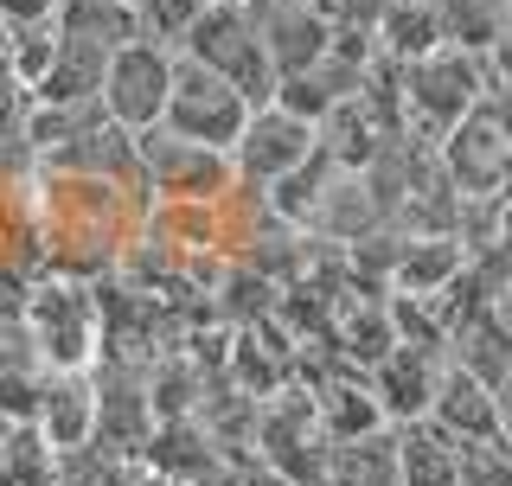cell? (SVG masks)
Wrapping results in <instances>:
<instances>
[{
    "mask_svg": "<svg viewBox=\"0 0 512 486\" xmlns=\"http://www.w3.org/2000/svg\"><path fill=\"white\" fill-rule=\"evenodd\" d=\"M32 199H39L45 275H71V282H103L154 212L148 192L90 180V173H58V167L32 173Z\"/></svg>",
    "mask_w": 512,
    "mask_h": 486,
    "instance_id": "6da1fadb",
    "label": "cell"
},
{
    "mask_svg": "<svg viewBox=\"0 0 512 486\" xmlns=\"http://www.w3.org/2000/svg\"><path fill=\"white\" fill-rule=\"evenodd\" d=\"M397 90H404V122H410V135L442 141L461 116H474V109L493 96V77H487V58H480V52L436 45L429 58L397 64Z\"/></svg>",
    "mask_w": 512,
    "mask_h": 486,
    "instance_id": "7a4b0ae2",
    "label": "cell"
},
{
    "mask_svg": "<svg viewBox=\"0 0 512 486\" xmlns=\"http://www.w3.org/2000/svg\"><path fill=\"white\" fill-rule=\"evenodd\" d=\"M20 320H26L32 346H39L45 371H90L103 359V301H96V282L39 275Z\"/></svg>",
    "mask_w": 512,
    "mask_h": 486,
    "instance_id": "3957f363",
    "label": "cell"
},
{
    "mask_svg": "<svg viewBox=\"0 0 512 486\" xmlns=\"http://www.w3.org/2000/svg\"><path fill=\"white\" fill-rule=\"evenodd\" d=\"M250 448L263 455L276 474H288L295 486H320L327 474V455H333V435L320 423V403L301 378H288L282 391H269L256 403V435Z\"/></svg>",
    "mask_w": 512,
    "mask_h": 486,
    "instance_id": "277c9868",
    "label": "cell"
},
{
    "mask_svg": "<svg viewBox=\"0 0 512 486\" xmlns=\"http://www.w3.org/2000/svg\"><path fill=\"white\" fill-rule=\"evenodd\" d=\"M180 58L218 71L224 84H237L256 109L276 103V90H282V71L269 64V45H263V32H256L250 7H205L199 26H192V39L180 45Z\"/></svg>",
    "mask_w": 512,
    "mask_h": 486,
    "instance_id": "5b68a950",
    "label": "cell"
},
{
    "mask_svg": "<svg viewBox=\"0 0 512 486\" xmlns=\"http://www.w3.org/2000/svg\"><path fill=\"white\" fill-rule=\"evenodd\" d=\"M135 154H141V173H148L154 205H160V199H224V192L237 186L231 154L205 148V141L173 135L167 122L141 128V135H135Z\"/></svg>",
    "mask_w": 512,
    "mask_h": 486,
    "instance_id": "8992f818",
    "label": "cell"
},
{
    "mask_svg": "<svg viewBox=\"0 0 512 486\" xmlns=\"http://www.w3.org/2000/svg\"><path fill=\"white\" fill-rule=\"evenodd\" d=\"M250 109L256 103L237 84H224L218 71H205V64H192V58L173 64V96H167V128L173 135L231 154L237 135H244V122H250Z\"/></svg>",
    "mask_w": 512,
    "mask_h": 486,
    "instance_id": "52a82bcc",
    "label": "cell"
},
{
    "mask_svg": "<svg viewBox=\"0 0 512 486\" xmlns=\"http://www.w3.org/2000/svg\"><path fill=\"white\" fill-rule=\"evenodd\" d=\"M173 64H180V52H167V45H154V39L116 45V52H109V71H103V109H109V122H122L128 135L167 122Z\"/></svg>",
    "mask_w": 512,
    "mask_h": 486,
    "instance_id": "ba28073f",
    "label": "cell"
},
{
    "mask_svg": "<svg viewBox=\"0 0 512 486\" xmlns=\"http://www.w3.org/2000/svg\"><path fill=\"white\" fill-rule=\"evenodd\" d=\"M436 160L448 173V186L461 192V199H506L512 186V141L500 116H493V103H480L474 116H461L448 135L436 141Z\"/></svg>",
    "mask_w": 512,
    "mask_h": 486,
    "instance_id": "9c48e42d",
    "label": "cell"
},
{
    "mask_svg": "<svg viewBox=\"0 0 512 486\" xmlns=\"http://www.w3.org/2000/svg\"><path fill=\"white\" fill-rule=\"evenodd\" d=\"M314 154H320V128L288 116L282 103H263V109H250L244 135H237V148H231V167H237L244 186L269 192V186H282L295 167H308Z\"/></svg>",
    "mask_w": 512,
    "mask_h": 486,
    "instance_id": "30bf717a",
    "label": "cell"
},
{
    "mask_svg": "<svg viewBox=\"0 0 512 486\" xmlns=\"http://www.w3.org/2000/svg\"><path fill=\"white\" fill-rule=\"evenodd\" d=\"M250 20L263 32L269 64H276L282 77L314 71V64L327 58V45H333V20L314 13V7H301V0H250Z\"/></svg>",
    "mask_w": 512,
    "mask_h": 486,
    "instance_id": "8fae6325",
    "label": "cell"
},
{
    "mask_svg": "<svg viewBox=\"0 0 512 486\" xmlns=\"http://www.w3.org/2000/svg\"><path fill=\"white\" fill-rule=\"evenodd\" d=\"M448 352H429V346H391L384 359L365 371L372 378V397L384 410V423H416V416H429V397H436V378H442Z\"/></svg>",
    "mask_w": 512,
    "mask_h": 486,
    "instance_id": "7c38bea8",
    "label": "cell"
},
{
    "mask_svg": "<svg viewBox=\"0 0 512 486\" xmlns=\"http://www.w3.org/2000/svg\"><path fill=\"white\" fill-rule=\"evenodd\" d=\"M429 423H436L448 442H506V435H500V397H493V384H480L474 371H461L455 359H448L442 378H436Z\"/></svg>",
    "mask_w": 512,
    "mask_h": 486,
    "instance_id": "4fadbf2b",
    "label": "cell"
},
{
    "mask_svg": "<svg viewBox=\"0 0 512 486\" xmlns=\"http://www.w3.org/2000/svg\"><path fill=\"white\" fill-rule=\"evenodd\" d=\"M32 429H39L58 455H84L96 442V365L90 371H52Z\"/></svg>",
    "mask_w": 512,
    "mask_h": 486,
    "instance_id": "5bb4252c",
    "label": "cell"
},
{
    "mask_svg": "<svg viewBox=\"0 0 512 486\" xmlns=\"http://www.w3.org/2000/svg\"><path fill=\"white\" fill-rule=\"evenodd\" d=\"M468 263L474 256H468L461 237H404V250H397V263H391V295L429 301V295H442Z\"/></svg>",
    "mask_w": 512,
    "mask_h": 486,
    "instance_id": "9a60e30c",
    "label": "cell"
},
{
    "mask_svg": "<svg viewBox=\"0 0 512 486\" xmlns=\"http://www.w3.org/2000/svg\"><path fill=\"white\" fill-rule=\"evenodd\" d=\"M103 71H109L103 45L58 32V58H52V71L32 84V96H39V103H96V96H103Z\"/></svg>",
    "mask_w": 512,
    "mask_h": 486,
    "instance_id": "2e32d148",
    "label": "cell"
},
{
    "mask_svg": "<svg viewBox=\"0 0 512 486\" xmlns=\"http://www.w3.org/2000/svg\"><path fill=\"white\" fill-rule=\"evenodd\" d=\"M397 474L404 486H461V442L416 416V423H397Z\"/></svg>",
    "mask_w": 512,
    "mask_h": 486,
    "instance_id": "e0dca14e",
    "label": "cell"
},
{
    "mask_svg": "<svg viewBox=\"0 0 512 486\" xmlns=\"http://www.w3.org/2000/svg\"><path fill=\"white\" fill-rule=\"evenodd\" d=\"M320 486H404V474H397V429L359 435V442H333Z\"/></svg>",
    "mask_w": 512,
    "mask_h": 486,
    "instance_id": "ac0fdd59",
    "label": "cell"
},
{
    "mask_svg": "<svg viewBox=\"0 0 512 486\" xmlns=\"http://www.w3.org/2000/svg\"><path fill=\"white\" fill-rule=\"evenodd\" d=\"M448 359H455L461 371H474L480 384H493V391H500V384L512 378V333L493 314H474L468 327L448 333Z\"/></svg>",
    "mask_w": 512,
    "mask_h": 486,
    "instance_id": "d6986e66",
    "label": "cell"
},
{
    "mask_svg": "<svg viewBox=\"0 0 512 486\" xmlns=\"http://www.w3.org/2000/svg\"><path fill=\"white\" fill-rule=\"evenodd\" d=\"M442 45V20H436V0H391L378 13V52L410 64V58H429Z\"/></svg>",
    "mask_w": 512,
    "mask_h": 486,
    "instance_id": "ffe728a7",
    "label": "cell"
},
{
    "mask_svg": "<svg viewBox=\"0 0 512 486\" xmlns=\"http://www.w3.org/2000/svg\"><path fill=\"white\" fill-rule=\"evenodd\" d=\"M58 32H71V39H90V45H103V52H116V45L141 39L135 0H64Z\"/></svg>",
    "mask_w": 512,
    "mask_h": 486,
    "instance_id": "44dd1931",
    "label": "cell"
},
{
    "mask_svg": "<svg viewBox=\"0 0 512 486\" xmlns=\"http://www.w3.org/2000/svg\"><path fill=\"white\" fill-rule=\"evenodd\" d=\"M442 20V45H461V52H487L493 32L506 26V13H493L487 0H436Z\"/></svg>",
    "mask_w": 512,
    "mask_h": 486,
    "instance_id": "7402d4cb",
    "label": "cell"
},
{
    "mask_svg": "<svg viewBox=\"0 0 512 486\" xmlns=\"http://www.w3.org/2000/svg\"><path fill=\"white\" fill-rule=\"evenodd\" d=\"M199 13H205V0H135V26H141V39L167 45V52H180V45L192 39Z\"/></svg>",
    "mask_w": 512,
    "mask_h": 486,
    "instance_id": "603a6c76",
    "label": "cell"
},
{
    "mask_svg": "<svg viewBox=\"0 0 512 486\" xmlns=\"http://www.w3.org/2000/svg\"><path fill=\"white\" fill-rule=\"evenodd\" d=\"M461 486H512L506 442H461Z\"/></svg>",
    "mask_w": 512,
    "mask_h": 486,
    "instance_id": "cb8c5ba5",
    "label": "cell"
},
{
    "mask_svg": "<svg viewBox=\"0 0 512 486\" xmlns=\"http://www.w3.org/2000/svg\"><path fill=\"white\" fill-rule=\"evenodd\" d=\"M7 58H13V71H20L26 84H39V77L52 71V58H58V26H26V32H13Z\"/></svg>",
    "mask_w": 512,
    "mask_h": 486,
    "instance_id": "d4e9b609",
    "label": "cell"
},
{
    "mask_svg": "<svg viewBox=\"0 0 512 486\" xmlns=\"http://www.w3.org/2000/svg\"><path fill=\"white\" fill-rule=\"evenodd\" d=\"M58 486H128V467H116V461H103V455H64V467H58Z\"/></svg>",
    "mask_w": 512,
    "mask_h": 486,
    "instance_id": "484cf974",
    "label": "cell"
},
{
    "mask_svg": "<svg viewBox=\"0 0 512 486\" xmlns=\"http://www.w3.org/2000/svg\"><path fill=\"white\" fill-rule=\"evenodd\" d=\"M64 0H0V26L26 32V26H58Z\"/></svg>",
    "mask_w": 512,
    "mask_h": 486,
    "instance_id": "4316f807",
    "label": "cell"
},
{
    "mask_svg": "<svg viewBox=\"0 0 512 486\" xmlns=\"http://www.w3.org/2000/svg\"><path fill=\"white\" fill-rule=\"evenodd\" d=\"M480 58H487V77H493V90H512V13H506V26L493 32V45H487Z\"/></svg>",
    "mask_w": 512,
    "mask_h": 486,
    "instance_id": "83f0119b",
    "label": "cell"
},
{
    "mask_svg": "<svg viewBox=\"0 0 512 486\" xmlns=\"http://www.w3.org/2000/svg\"><path fill=\"white\" fill-rule=\"evenodd\" d=\"M487 282H493V275H487ZM487 314H493V320H500V327L512 333V282H493V295H487Z\"/></svg>",
    "mask_w": 512,
    "mask_h": 486,
    "instance_id": "f1b7e54d",
    "label": "cell"
},
{
    "mask_svg": "<svg viewBox=\"0 0 512 486\" xmlns=\"http://www.w3.org/2000/svg\"><path fill=\"white\" fill-rule=\"evenodd\" d=\"M493 397H500V435H506V448H512V378H506Z\"/></svg>",
    "mask_w": 512,
    "mask_h": 486,
    "instance_id": "f546056e",
    "label": "cell"
},
{
    "mask_svg": "<svg viewBox=\"0 0 512 486\" xmlns=\"http://www.w3.org/2000/svg\"><path fill=\"white\" fill-rule=\"evenodd\" d=\"M487 103H493V116H500V128H506V141H512V90H493Z\"/></svg>",
    "mask_w": 512,
    "mask_h": 486,
    "instance_id": "4dcf8cb0",
    "label": "cell"
},
{
    "mask_svg": "<svg viewBox=\"0 0 512 486\" xmlns=\"http://www.w3.org/2000/svg\"><path fill=\"white\" fill-rule=\"evenodd\" d=\"M500 237H512V199H500Z\"/></svg>",
    "mask_w": 512,
    "mask_h": 486,
    "instance_id": "1f68e13d",
    "label": "cell"
},
{
    "mask_svg": "<svg viewBox=\"0 0 512 486\" xmlns=\"http://www.w3.org/2000/svg\"><path fill=\"white\" fill-rule=\"evenodd\" d=\"M205 7H250V0H205Z\"/></svg>",
    "mask_w": 512,
    "mask_h": 486,
    "instance_id": "d6a6232c",
    "label": "cell"
},
{
    "mask_svg": "<svg viewBox=\"0 0 512 486\" xmlns=\"http://www.w3.org/2000/svg\"><path fill=\"white\" fill-rule=\"evenodd\" d=\"M7 45H13V32H7V26H0V58H7Z\"/></svg>",
    "mask_w": 512,
    "mask_h": 486,
    "instance_id": "836d02e7",
    "label": "cell"
}]
</instances>
